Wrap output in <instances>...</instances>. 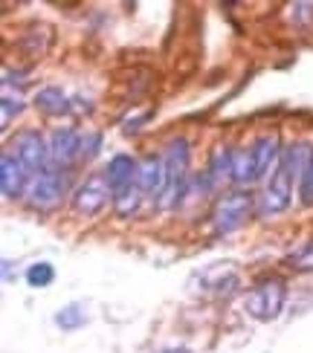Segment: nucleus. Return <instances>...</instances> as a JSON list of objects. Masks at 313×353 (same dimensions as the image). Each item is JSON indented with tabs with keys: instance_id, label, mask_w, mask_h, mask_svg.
I'll return each mask as SVG.
<instances>
[{
	"instance_id": "nucleus-1",
	"label": "nucleus",
	"mask_w": 313,
	"mask_h": 353,
	"mask_svg": "<svg viewBox=\"0 0 313 353\" xmlns=\"http://www.w3.org/2000/svg\"><path fill=\"white\" fill-rule=\"evenodd\" d=\"M189 163H191V142L186 137H174L166 145V154H162V168H166V185H162V194L157 200L160 212L177 209L183 203V197L189 194Z\"/></svg>"
},
{
	"instance_id": "nucleus-2",
	"label": "nucleus",
	"mask_w": 313,
	"mask_h": 353,
	"mask_svg": "<svg viewBox=\"0 0 313 353\" xmlns=\"http://www.w3.org/2000/svg\"><path fill=\"white\" fill-rule=\"evenodd\" d=\"M287 301V281L278 275H267L256 287L244 292V313L256 321H276Z\"/></svg>"
},
{
	"instance_id": "nucleus-3",
	"label": "nucleus",
	"mask_w": 313,
	"mask_h": 353,
	"mask_svg": "<svg viewBox=\"0 0 313 353\" xmlns=\"http://www.w3.org/2000/svg\"><path fill=\"white\" fill-rule=\"evenodd\" d=\"M252 212H256V197L249 194V188H235V191L220 194L215 209H212L215 234H229L235 229H241Z\"/></svg>"
},
{
	"instance_id": "nucleus-4",
	"label": "nucleus",
	"mask_w": 313,
	"mask_h": 353,
	"mask_svg": "<svg viewBox=\"0 0 313 353\" xmlns=\"http://www.w3.org/2000/svg\"><path fill=\"white\" fill-rule=\"evenodd\" d=\"M67 188H70L67 171L50 165L47 171H41V174H35L32 180H29V188H26L23 200L32 205V209L47 212V209H55V205L61 203V197L67 194Z\"/></svg>"
},
{
	"instance_id": "nucleus-5",
	"label": "nucleus",
	"mask_w": 313,
	"mask_h": 353,
	"mask_svg": "<svg viewBox=\"0 0 313 353\" xmlns=\"http://www.w3.org/2000/svg\"><path fill=\"white\" fill-rule=\"evenodd\" d=\"M6 151H12L15 157H18L23 163V168L32 176L50 168V142L44 139V134H41V130H35V128L18 130Z\"/></svg>"
},
{
	"instance_id": "nucleus-6",
	"label": "nucleus",
	"mask_w": 313,
	"mask_h": 353,
	"mask_svg": "<svg viewBox=\"0 0 313 353\" xmlns=\"http://www.w3.org/2000/svg\"><path fill=\"white\" fill-rule=\"evenodd\" d=\"M108 200L113 203V194H111V185L104 180V174H91V176H84V183L73 188L70 205L79 217H96L108 205Z\"/></svg>"
},
{
	"instance_id": "nucleus-7",
	"label": "nucleus",
	"mask_w": 313,
	"mask_h": 353,
	"mask_svg": "<svg viewBox=\"0 0 313 353\" xmlns=\"http://www.w3.org/2000/svg\"><path fill=\"white\" fill-rule=\"evenodd\" d=\"M293 176L287 174V168L278 163V168L273 171V176L267 180L264 191H261V200H258V214L261 217H276L281 212H287L290 209V203H293Z\"/></svg>"
},
{
	"instance_id": "nucleus-8",
	"label": "nucleus",
	"mask_w": 313,
	"mask_h": 353,
	"mask_svg": "<svg viewBox=\"0 0 313 353\" xmlns=\"http://www.w3.org/2000/svg\"><path fill=\"white\" fill-rule=\"evenodd\" d=\"M50 165L67 171L82 159V134L76 128H55L50 134Z\"/></svg>"
},
{
	"instance_id": "nucleus-9",
	"label": "nucleus",
	"mask_w": 313,
	"mask_h": 353,
	"mask_svg": "<svg viewBox=\"0 0 313 353\" xmlns=\"http://www.w3.org/2000/svg\"><path fill=\"white\" fill-rule=\"evenodd\" d=\"M249 151H252V163H256L258 183L270 180L273 171L281 163V154H285V148H281V137L276 134V130H270V134H261L256 142L249 145Z\"/></svg>"
},
{
	"instance_id": "nucleus-10",
	"label": "nucleus",
	"mask_w": 313,
	"mask_h": 353,
	"mask_svg": "<svg viewBox=\"0 0 313 353\" xmlns=\"http://www.w3.org/2000/svg\"><path fill=\"white\" fill-rule=\"evenodd\" d=\"M29 180H32V174L23 168L21 159L12 151H3V157H0V191H3V197L6 200L26 197Z\"/></svg>"
},
{
	"instance_id": "nucleus-11",
	"label": "nucleus",
	"mask_w": 313,
	"mask_h": 353,
	"mask_svg": "<svg viewBox=\"0 0 313 353\" xmlns=\"http://www.w3.org/2000/svg\"><path fill=\"white\" fill-rule=\"evenodd\" d=\"M137 168H140V163L131 154H116V157L108 159V168H104L102 174L111 185L113 200L122 197L125 191H131L133 185H137Z\"/></svg>"
},
{
	"instance_id": "nucleus-12",
	"label": "nucleus",
	"mask_w": 313,
	"mask_h": 353,
	"mask_svg": "<svg viewBox=\"0 0 313 353\" xmlns=\"http://www.w3.org/2000/svg\"><path fill=\"white\" fill-rule=\"evenodd\" d=\"M137 185L145 197H154L160 200L162 194V185H166V168H162V157L157 154H148L140 159V168H137Z\"/></svg>"
},
{
	"instance_id": "nucleus-13",
	"label": "nucleus",
	"mask_w": 313,
	"mask_h": 353,
	"mask_svg": "<svg viewBox=\"0 0 313 353\" xmlns=\"http://www.w3.org/2000/svg\"><path fill=\"white\" fill-rule=\"evenodd\" d=\"M32 105L44 113V116H70L73 113V96H67L64 87L58 84H47L32 96Z\"/></svg>"
},
{
	"instance_id": "nucleus-14",
	"label": "nucleus",
	"mask_w": 313,
	"mask_h": 353,
	"mask_svg": "<svg viewBox=\"0 0 313 353\" xmlns=\"http://www.w3.org/2000/svg\"><path fill=\"white\" fill-rule=\"evenodd\" d=\"M232 165H235V148L232 145H218L212 159H209V168H206L215 188H220L223 183H232Z\"/></svg>"
},
{
	"instance_id": "nucleus-15",
	"label": "nucleus",
	"mask_w": 313,
	"mask_h": 353,
	"mask_svg": "<svg viewBox=\"0 0 313 353\" xmlns=\"http://www.w3.org/2000/svg\"><path fill=\"white\" fill-rule=\"evenodd\" d=\"M310 154H313V148H310L307 142H290V145H285V154H281V165H285L287 174L293 176L296 188H299L302 176H305V168H307V163H310Z\"/></svg>"
},
{
	"instance_id": "nucleus-16",
	"label": "nucleus",
	"mask_w": 313,
	"mask_h": 353,
	"mask_svg": "<svg viewBox=\"0 0 313 353\" xmlns=\"http://www.w3.org/2000/svg\"><path fill=\"white\" fill-rule=\"evenodd\" d=\"M232 183L249 188L258 183L256 176V163H252V151L249 148H235V165H232Z\"/></svg>"
},
{
	"instance_id": "nucleus-17",
	"label": "nucleus",
	"mask_w": 313,
	"mask_h": 353,
	"mask_svg": "<svg viewBox=\"0 0 313 353\" xmlns=\"http://www.w3.org/2000/svg\"><path fill=\"white\" fill-rule=\"evenodd\" d=\"M53 321L61 330H67V333H73V330H79V327H84V321H87V313H84V304H64V307H58L55 310V316H53Z\"/></svg>"
},
{
	"instance_id": "nucleus-18",
	"label": "nucleus",
	"mask_w": 313,
	"mask_h": 353,
	"mask_svg": "<svg viewBox=\"0 0 313 353\" xmlns=\"http://www.w3.org/2000/svg\"><path fill=\"white\" fill-rule=\"evenodd\" d=\"M23 278H26V284L32 290H47L55 281V267L50 261H35V263H29V270H26Z\"/></svg>"
},
{
	"instance_id": "nucleus-19",
	"label": "nucleus",
	"mask_w": 313,
	"mask_h": 353,
	"mask_svg": "<svg viewBox=\"0 0 313 353\" xmlns=\"http://www.w3.org/2000/svg\"><path fill=\"white\" fill-rule=\"evenodd\" d=\"M287 267L296 270V272H313V238L310 241H302L296 249H290Z\"/></svg>"
},
{
	"instance_id": "nucleus-20",
	"label": "nucleus",
	"mask_w": 313,
	"mask_h": 353,
	"mask_svg": "<svg viewBox=\"0 0 313 353\" xmlns=\"http://www.w3.org/2000/svg\"><path fill=\"white\" fill-rule=\"evenodd\" d=\"M142 200H145V194L140 191V185H133L131 191H125L122 197H116V200H113V212H116L119 217H133V214L140 212Z\"/></svg>"
},
{
	"instance_id": "nucleus-21",
	"label": "nucleus",
	"mask_w": 313,
	"mask_h": 353,
	"mask_svg": "<svg viewBox=\"0 0 313 353\" xmlns=\"http://www.w3.org/2000/svg\"><path fill=\"white\" fill-rule=\"evenodd\" d=\"M0 108H3V116H0V122H3V130H6L9 122L15 119V116H21L26 105H23V96H21V93L12 96V90H6V87H3V101H0Z\"/></svg>"
},
{
	"instance_id": "nucleus-22",
	"label": "nucleus",
	"mask_w": 313,
	"mask_h": 353,
	"mask_svg": "<svg viewBox=\"0 0 313 353\" xmlns=\"http://www.w3.org/2000/svg\"><path fill=\"white\" fill-rule=\"evenodd\" d=\"M102 142H104V137L99 134V130H84V134H82V159H84V163H91V159L99 157Z\"/></svg>"
},
{
	"instance_id": "nucleus-23",
	"label": "nucleus",
	"mask_w": 313,
	"mask_h": 353,
	"mask_svg": "<svg viewBox=\"0 0 313 353\" xmlns=\"http://www.w3.org/2000/svg\"><path fill=\"white\" fill-rule=\"evenodd\" d=\"M299 194H302V203L305 205H313V154H310V163L305 168V176L299 183Z\"/></svg>"
},
{
	"instance_id": "nucleus-24",
	"label": "nucleus",
	"mask_w": 313,
	"mask_h": 353,
	"mask_svg": "<svg viewBox=\"0 0 313 353\" xmlns=\"http://www.w3.org/2000/svg\"><path fill=\"white\" fill-rule=\"evenodd\" d=\"M290 18H293V23H299V26L313 21V3H296L293 12H290Z\"/></svg>"
},
{
	"instance_id": "nucleus-25",
	"label": "nucleus",
	"mask_w": 313,
	"mask_h": 353,
	"mask_svg": "<svg viewBox=\"0 0 313 353\" xmlns=\"http://www.w3.org/2000/svg\"><path fill=\"white\" fill-rule=\"evenodd\" d=\"M148 116H151V113H142V116H133V119H131V116H128V119H125V125H122V130H125V134H137V130L142 128V122L148 119Z\"/></svg>"
},
{
	"instance_id": "nucleus-26",
	"label": "nucleus",
	"mask_w": 313,
	"mask_h": 353,
	"mask_svg": "<svg viewBox=\"0 0 313 353\" xmlns=\"http://www.w3.org/2000/svg\"><path fill=\"white\" fill-rule=\"evenodd\" d=\"M166 353H189V350H186V347H169Z\"/></svg>"
}]
</instances>
